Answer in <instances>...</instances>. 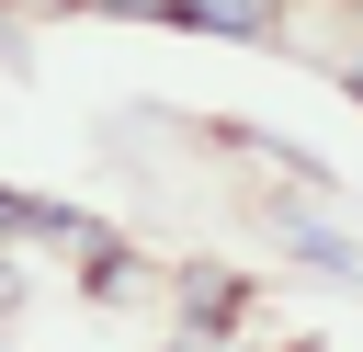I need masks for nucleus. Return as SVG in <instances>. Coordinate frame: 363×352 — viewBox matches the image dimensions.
<instances>
[{
	"mask_svg": "<svg viewBox=\"0 0 363 352\" xmlns=\"http://www.w3.org/2000/svg\"><path fill=\"white\" fill-rule=\"evenodd\" d=\"M0 238H91L68 204H34V193H0Z\"/></svg>",
	"mask_w": 363,
	"mask_h": 352,
	"instance_id": "f257e3e1",
	"label": "nucleus"
},
{
	"mask_svg": "<svg viewBox=\"0 0 363 352\" xmlns=\"http://www.w3.org/2000/svg\"><path fill=\"white\" fill-rule=\"evenodd\" d=\"M182 23H204V34H272V11L284 0H170Z\"/></svg>",
	"mask_w": 363,
	"mask_h": 352,
	"instance_id": "f03ea898",
	"label": "nucleus"
},
{
	"mask_svg": "<svg viewBox=\"0 0 363 352\" xmlns=\"http://www.w3.org/2000/svg\"><path fill=\"white\" fill-rule=\"evenodd\" d=\"M113 11H170V0H113Z\"/></svg>",
	"mask_w": 363,
	"mask_h": 352,
	"instance_id": "7ed1b4c3",
	"label": "nucleus"
},
{
	"mask_svg": "<svg viewBox=\"0 0 363 352\" xmlns=\"http://www.w3.org/2000/svg\"><path fill=\"white\" fill-rule=\"evenodd\" d=\"M352 91H363V57H352Z\"/></svg>",
	"mask_w": 363,
	"mask_h": 352,
	"instance_id": "20e7f679",
	"label": "nucleus"
}]
</instances>
